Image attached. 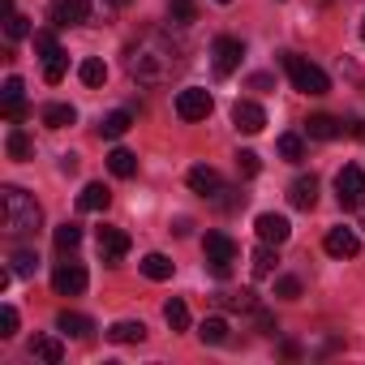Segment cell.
<instances>
[{
  "label": "cell",
  "mask_w": 365,
  "mask_h": 365,
  "mask_svg": "<svg viewBox=\"0 0 365 365\" xmlns=\"http://www.w3.org/2000/svg\"><path fill=\"white\" fill-rule=\"evenodd\" d=\"M185 69V48H180L168 31H142L129 48H125V73L142 86H163Z\"/></svg>",
  "instance_id": "1"
},
{
  "label": "cell",
  "mask_w": 365,
  "mask_h": 365,
  "mask_svg": "<svg viewBox=\"0 0 365 365\" xmlns=\"http://www.w3.org/2000/svg\"><path fill=\"white\" fill-rule=\"evenodd\" d=\"M0 215H5V232H9L14 241L35 237V232L43 228V207H39L26 190H18V185H5V190H0Z\"/></svg>",
  "instance_id": "2"
},
{
  "label": "cell",
  "mask_w": 365,
  "mask_h": 365,
  "mask_svg": "<svg viewBox=\"0 0 365 365\" xmlns=\"http://www.w3.org/2000/svg\"><path fill=\"white\" fill-rule=\"evenodd\" d=\"M279 65L288 69L292 91H301V95H327V91H331L327 73H322L314 61H305V56H297V52H279Z\"/></svg>",
  "instance_id": "3"
},
{
  "label": "cell",
  "mask_w": 365,
  "mask_h": 365,
  "mask_svg": "<svg viewBox=\"0 0 365 365\" xmlns=\"http://www.w3.org/2000/svg\"><path fill=\"white\" fill-rule=\"evenodd\" d=\"M48 18L52 26H86L103 18V0H48Z\"/></svg>",
  "instance_id": "4"
},
{
  "label": "cell",
  "mask_w": 365,
  "mask_h": 365,
  "mask_svg": "<svg viewBox=\"0 0 365 365\" xmlns=\"http://www.w3.org/2000/svg\"><path fill=\"white\" fill-rule=\"evenodd\" d=\"M335 198H339L344 211H361L365 207V168L348 163V168L335 172Z\"/></svg>",
  "instance_id": "5"
},
{
  "label": "cell",
  "mask_w": 365,
  "mask_h": 365,
  "mask_svg": "<svg viewBox=\"0 0 365 365\" xmlns=\"http://www.w3.org/2000/svg\"><path fill=\"white\" fill-rule=\"evenodd\" d=\"M202 254H207L211 275H220V279H228V275H232V262H237V241H232L228 232H207Z\"/></svg>",
  "instance_id": "6"
},
{
  "label": "cell",
  "mask_w": 365,
  "mask_h": 365,
  "mask_svg": "<svg viewBox=\"0 0 365 365\" xmlns=\"http://www.w3.org/2000/svg\"><path fill=\"white\" fill-rule=\"evenodd\" d=\"M241 61H245V43H241L237 35H220V39L211 43V65H215V78H232V73L241 69Z\"/></svg>",
  "instance_id": "7"
},
{
  "label": "cell",
  "mask_w": 365,
  "mask_h": 365,
  "mask_svg": "<svg viewBox=\"0 0 365 365\" xmlns=\"http://www.w3.org/2000/svg\"><path fill=\"white\" fill-rule=\"evenodd\" d=\"M35 48L43 52V82H61L65 78V69H69V56H65V48L56 43V35L52 31H35Z\"/></svg>",
  "instance_id": "8"
},
{
  "label": "cell",
  "mask_w": 365,
  "mask_h": 365,
  "mask_svg": "<svg viewBox=\"0 0 365 365\" xmlns=\"http://www.w3.org/2000/svg\"><path fill=\"white\" fill-rule=\"evenodd\" d=\"M211 108H215V99H211V91H202V86H190V91L176 95V116H180V120H207Z\"/></svg>",
  "instance_id": "9"
},
{
  "label": "cell",
  "mask_w": 365,
  "mask_h": 365,
  "mask_svg": "<svg viewBox=\"0 0 365 365\" xmlns=\"http://www.w3.org/2000/svg\"><path fill=\"white\" fill-rule=\"evenodd\" d=\"M185 180H190V190H194L198 198H207V202H215V198H220V194L228 190V185H224V176H220V172H215L211 163H194Z\"/></svg>",
  "instance_id": "10"
},
{
  "label": "cell",
  "mask_w": 365,
  "mask_h": 365,
  "mask_svg": "<svg viewBox=\"0 0 365 365\" xmlns=\"http://www.w3.org/2000/svg\"><path fill=\"white\" fill-rule=\"evenodd\" d=\"M52 288H56L61 297H82V292H86V271H82L78 262H61V267L52 271Z\"/></svg>",
  "instance_id": "11"
},
{
  "label": "cell",
  "mask_w": 365,
  "mask_h": 365,
  "mask_svg": "<svg viewBox=\"0 0 365 365\" xmlns=\"http://www.w3.org/2000/svg\"><path fill=\"white\" fill-rule=\"evenodd\" d=\"M254 228H258V241H267V245H284V241L292 237V224H288L284 215H275V211H262V215L254 220Z\"/></svg>",
  "instance_id": "12"
},
{
  "label": "cell",
  "mask_w": 365,
  "mask_h": 365,
  "mask_svg": "<svg viewBox=\"0 0 365 365\" xmlns=\"http://www.w3.org/2000/svg\"><path fill=\"white\" fill-rule=\"evenodd\" d=\"M232 125H237L241 133H262V129H267V112H262L258 103H250V99H237V103H232Z\"/></svg>",
  "instance_id": "13"
},
{
  "label": "cell",
  "mask_w": 365,
  "mask_h": 365,
  "mask_svg": "<svg viewBox=\"0 0 365 365\" xmlns=\"http://www.w3.org/2000/svg\"><path fill=\"white\" fill-rule=\"evenodd\" d=\"M125 254H129V232H120V228H99V258H103L108 267H116Z\"/></svg>",
  "instance_id": "14"
},
{
  "label": "cell",
  "mask_w": 365,
  "mask_h": 365,
  "mask_svg": "<svg viewBox=\"0 0 365 365\" xmlns=\"http://www.w3.org/2000/svg\"><path fill=\"white\" fill-rule=\"evenodd\" d=\"M288 202L297 207V211H314L318 207V176L309 172V176H297L292 185H288Z\"/></svg>",
  "instance_id": "15"
},
{
  "label": "cell",
  "mask_w": 365,
  "mask_h": 365,
  "mask_svg": "<svg viewBox=\"0 0 365 365\" xmlns=\"http://www.w3.org/2000/svg\"><path fill=\"white\" fill-rule=\"evenodd\" d=\"M322 250H327L331 258H352V254L361 250V241H356V232H352V228H331V232H327V241H322Z\"/></svg>",
  "instance_id": "16"
},
{
  "label": "cell",
  "mask_w": 365,
  "mask_h": 365,
  "mask_svg": "<svg viewBox=\"0 0 365 365\" xmlns=\"http://www.w3.org/2000/svg\"><path fill=\"white\" fill-rule=\"evenodd\" d=\"M0 99H5V116L9 120H22L26 116V86H22V78H9L5 91H0Z\"/></svg>",
  "instance_id": "17"
},
{
  "label": "cell",
  "mask_w": 365,
  "mask_h": 365,
  "mask_svg": "<svg viewBox=\"0 0 365 365\" xmlns=\"http://www.w3.org/2000/svg\"><path fill=\"white\" fill-rule=\"evenodd\" d=\"M339 133H344V120H335V116H327V112H318V116L305 120V138H314V142H331V138H339Z\"/></svg>",
  "instance_id": "18"
},
{
  "label": "cell",
  "mask_w": 365,
  "mask_h": 365,
  "mask_svg": "<svg viewBox=\"0 0 365 365\" xmlns=\"http://www.w3.org/2000/svg\"><path fill=\"white\" fill-rule=\"evenodd\" d=\"M56 331H61V335H73V339H86V335L95 331V322H91L86 314H78V309H61V314H56Z\"/></svg>",
  "instance_id": "19"
},
{
  "label": "cell",
  "mask_w": 365,
  "mask_h": 365,
  "mask_svg": "<svg viewBox=\"0 0 365 365\" xmlns=\"http://www.w3.org/2000/svg\"><path fill=\"white\" fill-rule=\"evenodd\" d=\"M31 356L35 361H48V365H61L65 361V344L56 335H35L31 339Z\"/></svg>",
  "instance_id": "20"
},
{
  "label": "cell",
  "mask_w": 365,
  "mask_h": 365,
  "mask_svg": "<svg viewBox=\"0 0 365 365\" xmlns=\"http://www.w3.org/2000/svg\"><path fill=\"white\" fill-rule=\"evenodd\" d=\"M129 129H133V112H129V108H116L112 116H103V125H99V138L116 142V138H125Z\"/></svg>",
  "instance_id": "21"
},
{
  "label": "cell",
  "mask_w": 365,
  "mask_h": 365,
  "mask_svg": "<svg viewBox=\"0 0 365 365\" xmlns=\"http://www.w3.org/2000/svg\"><path fill=\"white\" fill-rule=\"evenodd\" d=\"M108 202H112V194H108L103 180H91V185L78 194V211H108Z\"/></svg>",
  "instance_id": "22"
},
{
  "label": "cell",
  "mask_w": 365,
  "mask_h": 365,
  "mask_svg": "<svg viewBox=\"0 0 365 365\" xmlns=\"http://www.w3.org/2000/svg\"><path fill=\"white\" fill-rule=\"evenodd\" d=\"M108 172H112V176H120V180L138 176V155H133V150H125V146H116V150L108 155Z\"/></svg>",
  "instance_id": "23"
},
{
  "label": "cell",
  "mask_w": 365,
  "mask_h": 365,
  "mask_svg": "<svg viewBox=\"0 0 365 365\" xmlns=\"http://www.w3.org/2000/svg\"><path fill=\"white\" fill-rule=\"evenodd\" d=\"M142 275L155 279V284L172 279V258H168V254H146V258H142Z\"/></svg>",
  "instance_id": "24"
},
{
  "label": "cell",
  "mask_w": 365,
  "mask_h": 365,
  "mask_svg": "<svg viewBox=\"0 0 365 365\" xmlns=\"http://www.w3.org/2000/svg\"><path fill=\"white\" fill-rule=\"evenodd\" d=\"M108 339L112 344H142L146 339V327L142 322H112L108 327Z\"/></svg>",
  "instance_id": "25"
},
{
  "label": "cell",
  "mask_w": 365,
  "mask_h": 365,
  "mask_svg": "<svg viewBox=\"0 0 365 365\" xmlns=\"http://www.w3.org/2000/svg\"><path fill=\"white\" fill-rule=\"evenodd\" d=\"M73 120H78L73 103H48V108H43V125H48V129H65V125H73Z\"/></svg>",
  "instance_id": "26"
},
{
  "label": "cell",
  "mask_w": 365,
  "mask_h": 365,
  "mask_svg": "<svg viewBox=\"0 0 365 365\" xmlns=\"http://www.w3.org/2000/svg\"><path fill=\"white\" fill-rule=\"evenodd\" d=\"M163 322H168L172 331H185V327H190V305L180 301V297H172V301L163 305Z\"/></svg>",
  "instance_id": "27"
},
{
  "label": "cell",
  "mask_w": 365,
  "mask_h": 365,
  "mask_svg": "<svg viewBox=\"0 0 365 365\" xmlns=\"http://www.w3.org/2000/svg\"><path fill=\"white\" fill-rule=\"evenodd\" d=\"M78 78H82L86 86H103V82H108V65H103L99 56H86V61L78 65Z\"/></svg>",
  "instance_id": "28"
},
{
  "label": "cell",
  "mask_w": 365,
  "mask_h": 365,
  "mask_svg": "<svg viewBox=\"0 0 365 365\" xmlns=\"http://www.w3.org/2000/svg\"><path fill=\"white\" fill-rule=\"evenodd\" d=\"M5 146H9V159H31V155H35L31 133H26L22 125H14V129H9V142H5Z\"/></svg>",
  "instance_id": "29"
},
{
  "label": "cell",
  "mask_w": 365,
  "mask_h": 365,
  "mask_svg": "<svg viewBox=\"0 0 365 365\" xmlns=\"http://www.w3.org/2000/svg\"><path fill=\"white\" fill-rule=\"evenodd\" d=\"M275 262H279V258H275V245H267V241H262V245L254 250V275H258V279H267V275L275 271Z\"/></svg>",
  "instance_id": "30"
},
{
  "label": "cell",
  "mask_w": 365,
  "mask_h": 365,
  "mask_svg": "<svg viewBox=\"0 0 365 365\" xmlns=\"http://www.w3.org/2000/svg\"><path fill=\"white\" fill-rule=\"evenodd\" d=\"M198 339H202V344H211V348H215V344H224V339H228V322H224V318H207V322L198 327Z\"/></svg>",
  "instance_id": "31"
},
{
  "label": "cell",
  "mask_w": 365,
  "mask_h": 365,
  "mask_svg": "<svg viewBox=\"0 0 365 365\" xmlns=\"http://www.w3.org/2000/svg\"><path fill=\"white\" fill-rule=\"evenodd\" d=\"M168 14H172L176 26H190L198 18V5H194V0H168Z\"/></svg>",
  "instance_id": "32"
},
{
  "label": "cell",
  "mask_w": 365,
  "mask_h": 365,
  "mask_svg": "<svg viewBox=\"0 0 365 365\" xmlns=\"http://www.w3.org/2000/svg\"><path fill=\"white\" fill-rule=\"evenodd\" d=\"M279 155H284L288 163H301V159H305V138H301V133H284V138H279Z\"/></svg>",
  "instance_id": "33"
},
{
  "label": "cell",
  "mask_w": 365,
  "mask_h": 365,
  "mask_svg": "<svg viewBox=\"0 0 365 365\" xmlns=\"http://www.w3.org/2000/svg\"><path fill=\"white\" fill-rule=\"evenodd\" d=\"M52 241H56V250H61V254H69V250H78V245H82V228H78V224H61Z\"/></svg>",
  "instance_id": "34"
},
{
  "label": "cell",
  "mask_w": 365,
  "mask_h": 365,
  "mask_svg": "<svg viewBox=\"0 0 365 365\" xmlns=\"http://www.w3.org/2000/svg\"><path fill=\"white\" fill-rule=\"evenodd\" d=\"M35 271H39V254H35V250H18V254H14V275H18V279H31Z\"/></svg>",
  "instance_id": "35"
},
{
  "label": "cell",
  "mask_w": 365,
  "mask_h": 365,
  "mask_svg": "<svg viewBox=\"0 0 365 365\" xmlns=\"http://www.w3.org/2000/svg\"><path fill=\"white\" fill-rule=\"evenodd\" d=\"M224 309H258V301H254V292L250 288H241V292H220L215 297Z\"/></svg>",
  "instance_id": "36"
},
{
  "label": "cell",
  "mask_w": 365,
  "mask_h": 365,
  "mask_svg": "<svg viewBox=\"0 0 365 365\" xmlns=\"http://www.w3.org/2000/svg\"><path fill=\"white\" fill-rule=\"evenodd\" d=\"M5 35H9V43L26 39V35H31V22H26L22 14H9V18H5Z\"/></svg>",
  "instance_id": "37"
},
{
  "label": "cell",
  "mask_w": 365,
  "mask_h": 365,
  "mask_svg": "<svg viewBox=\"0 0 365 365\" xmlns=\"http://www.w3.org/2000/svg\"><path fill=\"white\" fill-rule=\"evenodd\" d=\"M275 297L297 301V297H301V279H297V275H279V279H275Z\"/></svg>",
  "instance_id": "38"
},
{
  "label": "cell",
  "mask_w": 365,
  "mask_h": 365,
  "mask_svg": "<svg viewBox=\"0 0 365 365\" xmlns=\"http://www.w3.org/2000/svg\"><path fill=\"white\" fill-rule=\"evenodd\" d=\"M258 168H262V159L254 150H237V172L241 176H258Z\"/></svg>",
  "instance_id": "39"
},
{
  "label": "cell",
  "mask_w": 365,
  "mask_h": 365,
  "mask_svg": "<svg viewBox=\"0 0 365 365\" xmlns=\"http://www.w3.org/2000/svg\"><path fill=\"white\" fill-rule=\"evenodd\" d=\"M0 327H5V331H0V339H14V335H18V309H14V305H5V314H0Z\"/></svg>",
  "instance_id": "40"
},
{
  "label": "cell",
  "mask_w": 365,
  "mask_h": 365,
  "mask_svg": "<svg viewBox=\"0 0 365 365\" xmlns=\"http://www.w3.org/2000/svg\"><path fill=\"white\" fill-rule=\"evenodd\" d=\"M254 318H258V331H262V335H275V331H279V327H275V318H271L267 309H254Z\"/></svg>",
  "instance_id": "41"
},
{
  "label": "cell",
  "mask_w": 365,
  "mask_h": 365,
  "mask_svg": "<svg viewBox=\"0 0 365 365\" xmlns=\"http://www.w3.org/2000/svg\"><path fill=\"white\" fill-rule=\"evenodd\" d=\"M344 133H352L356 142H365V120H348V125H344Z\"/></svg>",
  "instance_id": "42"
},
{
  "label": "cell",
  "mask_w": 365,
  "mask_h": 365,
  "mask_svg": "<svg viewBox=\"0 0 365 365\" xmlns=\"http://www.w3.org/2000/svg\"><path fill=\"white\" fill-rule=\"evenodd\" d=\"M112 5H116V9H125V5H129V0H112Z\"/></svg>",
  "instance_id": "43"
},
{
  "label": "cell",
  "mask_w": 365,
  "mask_h": 365,
  "mask_svg": "<svg viewBox=\"0 0 365 365\" xmlns=\"http://www.w3.org/2000/svg\"><path fill=\"white\" fill-rule=\"evenodd\" d=\"M361 39H365V22H361Z\"/></svg>",
  "instance_id": "44"
},
{
  "label": "cell",
  "mask_w": 365,
  "mask_h": 365,
  "mask_svg": "<svg viewBox=\"0 0 365 365\" xmlns=\"http://www.w3.org/2000/svg\"><path fill=\"white\" fill-rule=\"evenodd\" d=\"M220 5H232V0H220Z\"/></svg>",
  "instance_id": "45"
}]
</instances>
